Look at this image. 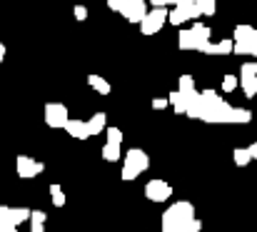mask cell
<instances>
[{
    "label": "cell",
    "instance_id": "836d02e7",
    "mask_svg": "<svg viewBox=\"0 0 257 232\" xmlns=\"http://www.w3.org/2000/svg\"><path fill=\"white\" fill-rule=\"evenodd\" d=\"M3 58H5V55H0V63H3Z\"/></svg>",
    "mask_w": 257,
    "mask_h": 232
},
{
    "label": "cell",
    "instance_id": "cb8c5ba5",
    "mask_svg": "<svg viewBox=\"0 0 257 232\" xmlns=\"http://www.w3.org/2000/svg\"><path fill=\"white\" fill-rule=\"evenodd\" d=\"M45 220H48V215H45L43 210H30V222H35V225H45Z\"/></svg>",
    "mask_w": 257,
    "mask_h": 232
},
{
    "label": "cell",
    "instance_id": "ffe728a7",
    "mask_svg": "<svg viewBox=\"0 0 257 232\" xmlns=\"http://www.w3.org/2000/svg\"><path fill=\"white\" fill-rule=\"evenodd\" d=\"M50 200H53V205L55 207H65V192H63V187L60 185H50Z\"/></svg>",
    "mask_w": 257,
    "mask_h": 232
},
{
    "label": "cell",
    "instance_id": "83f0119b",
    "mask_svg": "<svg viewBox=\"0 0 257 232\" xmlns=\"http://www.w3.org/2000/svg\"><path fill=\"white\" fill-rule=\"evenodd\" d=\"M200 230H202V222H200V220L195 217V220H192V222L187 225V232H200Z\"/></svg>",
    "mask_w": 257,
    "mask_h": 232
},
{
    "label": "cell",
    "instance_id": "8992f818",
    "mask_svg": "<svg viewBox=\"0 0 257 232\" xmlns=\"http://www.w3.org/2000/svg\"><path fill=\"white\" fill-rule=\"evenodd\" d=\"M70 115H68V107L63 102H48L45 105V125L48 128H63L68 125Z\"/></svg>",
    "mask_w": 257,
    "mask_h": 232
},
{
    "label": "cell",
    "instance_id": "9c48e42d",
    "mask_svg": "<svg viewBox=\"0 0 257 232\" xmlns=\"http://www.w3.org/2000/svg\"><path fill=\"white\" fill-rule=\"evenodd\" d=\"M145 197L150 202H168L172 197V187L165 182V180H150L145 185Z\"/></svg>",
    "mask_w": 257,
    "mask_h": 232
},
{
    "label": "cell",
    "instance_id": "4dcf8cb0",
    "mask_svg": "<svg viewBox=\"0 0 257 232\" xmlns=\"http://www.w3.org/2000/svg\"><path fill=\"white\" fill-rule=\"evenodd\" d=\"M0 232H18V227H13V225H0Z\"/></svg>",
    "mask_w": 257,
    "mask_h": 232
},
{
    "label": "cell",
    "instance_id": "603a6c76",
    "mask_svg": "<svg viewBox=\"0 0 257 232\" xmlns=\"http://www.w3.org/2000/svg\"><path fill=\"white\" fill-rule=\"evenodd\" d=\"M237 85H240V77H235V75H225L222 77V90H225V92H232Z\"/></svg>",
    "mask_w": 257,
    "mask_h": 232
},
{
    "label": "cell",
    "instance_id": "6da1fadb",
    "mask_svg": "<svg viewBox=\"0 0 257 232\" xmlns=\"http://www.w3.org/2000/svg\"><path fill=\"white\" fill-rule=\"evenodd\" d=\"M185 115L192 118V120L215 123V125H225V123L247 125L252 120V112L247 107H232V105H227L215 90H197L187 100Z\"/></svg>",
    "mask_w": 257,
    "mask_h": 232
},
{
    "label": "cell",
    "instance_id": "7c38bea8",
    "mask_svg": "<svg viewBox=\"0 0 257 232\" xmlns=\"http://www.w3.org/2000/svg\"><path fill=\"white\" fill-rule=\"evenodd\" d=\"M87 85H90L95 92H100V95H110V90H112V87H110V82H107L105 77L95 75V73H92V75H87Z\"/></svg>",
    "mask_w": 257,
    "mask_h": 232
},
{
    "label": "cell",
    "instance_id": "277c9868",
    "mask_svg": "<svg viewBox=\"0 0 257 232\" xmlns=\"http://www.w3.org/2000/svg\"><path fill=\"white\" fill-rule=\"evenodd\" d=\"M232 53L235 55H250L257 58V28L252 25H237L232 33Z\"/></svg>",
    "mask_w": 257,
    "mask_h": 232
},
{
    "label": "cell",
    "instance_id": "52a82bcc",
    "mask_svg": "<svg viewBox=\"0 0 257 232\" xmlns=\"http://www.w3.org/2000/svg\"><path fill=\"white\" fill-rule=\"evenodd\" d=\"M43 170H45V165H43L40 160H33V157H28V155H18V157H15V172H18V177H23V180L38 177Z\"/></svg>",
    "mask_w": 257,
    "mask_h": 232
},
{
    "label": "cell",
    "instance_id": "e0dca14e",
    "mask_svg": "<svg viewBox=\"0 0 257 232\" xmlns=\"http://www.w3.org/2000/svg\"><path fill=\"white\" fill-rule=\"evenodd\" d=\"M232 160H235L237 167H247V165L252 162V157H250V153H247V148H235V150H232Z\"/></svg>",
    "mask_w": 257,
    "mask_h": 232
},
{
    "label": "cell",
    "instance_id": "7402d4cb",
    "mask_svg": "<svg viewBox=\"0 0 257 232\" xmlns=\"http://www.w3.org/2000/svg\"><path fill=\"white\" fill-rule=\"evenodd\" d=\"M212 45H215V55H230L232 53V38H222Z\"/></svg>",
    "mask_w": 257,
    "mask_h": 232
},
{
    "label": "cell",
    "instance_id": "30bf717a",
    "mask_svg": "<svg viewBox=\"0 0 257 232\" xmlns=\"http://www.w3.org/2000/svg\"><path fill=\"white\" fill-rule=\"evenodd\" d=\"M65 133H68L70 138H75V140H87V138H90L85 120H68V125H65Z\"/></svg>",
    "mask_w": 257,
    "mask_h": 232
},
{
    "label": "cell",
    "instance_id": "5b68a950",
    "mask_svg": "<svg viewBox=\"0 0 257 232\" xmlns=\"http://www.w3.org/2000/svg\"><path fill=\"white\" fill-rule=\"evenodd\" d=\"M168 8H153V10H148V15L143 18V23H140V33L143 35H155V33H160L163 30V25L168 23Z\"/></svg>",
    "mask_w": 257,
    "mask_h": 232
},
{
    "label": "cell",
    "instance_id": "f1b7e54d",
    "mask_svg": "<svg viewBox=\"0 0 257 232\" xmlns=\"http://www.w3.org/2000/svg\"><path fill=\"white\" fill-rule=\"evenodd\" d=\"M247 153H250V157H252V160H257V143H252V145L247 148Z\"/></svg>",
    "mask_w": 257,
    "mask_h": 232
},
{
    "label": "cell",
    "instance_id": "d4e9b609",
    "mask_svg": "<svg viewBox=\"0 0 257 232\" xmlns=\"http://www.w3.org/2000/svg\"><path fill=\"white\" fill-rule=\"evenodd\" d=\"M73 15H75L78 23H83V20H87V8L85 5H75V8H73Z\"/></svg>",
    "mask_w": 257,
    "mask_h": 232
},
{
    "label": "cell",
    "instance_id": "ba28073f",
    "mask_svg": "<svg viewBox=\"0 0 257 232\" xmlns=\"http://www.w3.org/2000/svg\"><path fill=\"white\" fill-rule=\"evenodd\" d=\"M237 77H240V87H242L245 97H255L257 95V63H242Z\"/></svg>",
    "mask_w": 257,
    "mask_h": 232
},
{
    "label": "cell",
    "instance_id": "44dd1931",
    "mask_svg": "<svg viewBox=\"0 0 257 232\" xmlns=\"http://www.w3.org/2000/svg\"><path fill=\"white\" fill-rule=\"evenodd\" d=\"M105 135H107V143H110V145H122V130H120V128L107 125V128H105Z\"/></svg>",
    "mask_w": 257,
    "mask_h": 232
},
{
    "label": "cell",
    "instance_id": "f546056e",
    "mask_svg": "<svg viewBox=\"0 0 257 232\" xmlns=\"http://www.w3.org/2000/svg\"><path fill=\"white\" fill-rule=\"evenodd\" d=\"M30 230L33 232H45V225H35V222H30Z\"/></svg>",
    "mask_w": 257,
    "mask_h": 232
},
{
    "label": "cell",
    "instance_id": "8fae6325",
    "mask_svg": "<svg viewBox=\"0 0 257 232\" xmlns=\"http://www.w3.org/2000/svg\"><path fill=\"white\" fill-rule=\"evenodd\" d=\"M87 123V133H90V138L92 135H100L105 128H107V115L105 112H95L90 120H85Z\"/></svg>",
    "mask_w": 257,
    "mask_h": 232
},
{
    "label": "cell",
    "instance_id": "1f68e13d",
    "mask_svg": "<svg viewBox=\"0 0 257 232\" xmlns=\"http://www.w3.org/2000/svg\"><path fill=\"white\" fill-rule=\"evenodd\" d=\"M175 3H177V0H163V5H165V8H168V5H175Z\"/></svg>",
    "mask_w": 257,
    "mask_h": 232
},
{
    "label": "cell",
    "instance_id": "7a4b0ae2",
    "mask_svg": "<svg viewBox=\"0 0 257 232\" xmlns=\"http://www.w3.org/2000/svg\"><path fill=\"white\" fill-rule=\"evenodd\" d=\"M195 220V207L192 202L187 200H180L170 205L163 217H160V225H163V232H187V225Z\"/></svg>",
    "mask_w": 257,
    "mask_h": 232
},
{
    "label": "cell",
    "instance_id": "2e32d148",
    "mask_svg": "<svg viewBox=\"0 0 257 232\" xmlns=\"http://www.w3.org/2000/svg\"><path fill=\"white\" fill-rule=\"evenodd\" d=\"M25 220H30V210L28 207H10V222L18 227V225H23Z\"/></svg>",
    "mask_w": 257,
    "mask_h": 232
},
{
    "label": "cell",
    "instance_id": "9a60e30c",
    "mask_svg": "<svg viewBox=\"0 0 257 232\" xmlns=\"http://www.w3.org/2000/svg\"><path fill=\"white\" fill-rule=\"evenodd\" d=\"M187 100H190V97L180 95L177 90H172L170 95H168V102L175 107V112H180V115H185V110H187Z\"/></svg>",
    "mask_w": 257,
    "mask_h": 232
},
{
    "label": "cell",
    "instance_id": "5bb4252c",
    "mask_svg": "<svg viewBox=\"0 0 257 232\" xmlns=\"http://www.w3.org/2000/svg\"><path fill=\"white\" fill-rule=\"evenodd\" d=\"M190 33L200 40V43H210V38H212V33H210V28L205 25V23H200V20H195L192 23V28H190Z\"/></svg>",
    "mask_w": 257,
    "mask_h": 232
},
{
    "label": "cell",
    "instance_id": "e575fe53",
    "mask_svg": "<svg viewBox=\"0 0 257 232\" xmlns=\"http://www.w3.org/2000/svg\"><path fill=\"white\" fill-rule=\"evenodd\" d=\"M255 20H257V15H255Z\"/></svg>",
    "mask_w": 257,
    "mask_h": 232
},
{
    "label": "cell",
    "instance_id": "d6a6232c",
    "mask_svg": "<svg viewBox=\"0 0 257 232\" xmlns=\"http://www.w3.org/2000/svg\"><path fill=\"white\" fill-rule=\"evenodd\" d=\"M0 55H5V45L3 43H0Z\"/></svg>",
    "mask_w": 257,
    "mask_h": 232
},
{
    "label": "cell",
    "instance_id": "4316f807",
    "mask_svg": "<svg viewBox=\"0 0 257 232\" xmlns=\"http://www.w3.org/2000/svg\"><path fill=\"white\" fill-rule=\"evenodd\" d=\"M168 105H170L168 97H155V100H153V107H155V110H165Z\"/></svg>",
    "mask_w": 257,
    "mask_h": 232
},
{
    "label": "cell",
    "instance_id": "d6986e66",
    "mask_svg": "<svg viewBox=\"0 0 257 232\" xmlns=\"http://www.w3.org/2000/svg\"><path fill=\"white\" fill-rule=\"evenodd\" d=\"M122 155H120V145H110V143H105L102 145V160H107V162H117Z\"/></svg>",
    "mask_w": 257,
    "mask_h": 232
},
{
    "label": "cell",
    "instance_id": "3957f363",
    "mask_svg": "<svg viewBox=\"0 0 257 232\" xmlns=\"http://www.w3.org/2000/svg\"><path fill=\"white\" fill-rule=\"evenodd\" d=\"M150 167V157L145 150H140V148H130L125 157H122V180L125 182H133V180H138L145 170Z\"/></svg>",
    "mask_w": 257,
    "mask_h": 232
},
{
    "label": "cell",
    "instance_id": "ac0fdd59",
    "mask_svg": "<svg viewBox=\"0 0 257 232\" xmlns=\"http://www.w3.org/2000/svg\"><path fill=\"white\" fill-rule=\"evenodd\" d=\"M195 8L200 10V15H215V10H217V0H195Z\"/></svg>",
    "mask_w": 257,
    "mask_h": 232
},
{
    "label": "cell",
    "instance_id": "4fadbf2b",
    "mask_svg": "<svg viewBox=\"0 0 257 232\" xmlns=\"http://www.w3.org/2000/svg\"><path fill=\"white\" fill-rule=\"evenodd\" d=\"M177 92L180 95H185V97H192L197 90H195V77L192 75H180L177 80Z\"/></svg>",
    "mask_w": 257,
    "mask_h": 232
},
{
    "label": "cell",
    "instance_id": "484cf974",
    "mask_svg": "<svg viewBox=\"0 0 257 232\" xmlns=\"http://www.w3.org/2000/svg\"><path fill=\"white\" fill-rule=\"evenodd\" d=\"M130 0H107V8L110 10H115V13H120L122 10V5H127Z\"/></svg>",
    "mask_w": 257,
    "mask_h": 232
}]
</instances>
